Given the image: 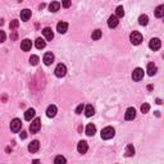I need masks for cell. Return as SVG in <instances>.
<instances>
[{"instance_id":"obj_24","label":"cell","mask_w":164,"mask_h":164,"mask_svg":"<svg viewBox=\"0 0 164 164\" xmlns=\"http://www.w3.org/2000/svg\"><path fill=\"white\" fill-rule=\"evenodd\" d=\"M126 156H132L133 154H135V147H133V145H131V144H128L127 146H126Z\"/></svg>"},{"instance_id":"obj_3","label":"cell","mask_w":164,"mask_h":164,"mask_svg":"<svg viewBox=\"0 0 164 164\" xmlns=\"http://www.w3.org/2000/svg\"><path fill=\"white\" fill-rule=\"evenodd\" d=\"M41 128V119L40 118H35L30 124V131L31 133H37L38 130Z\"/></svg>"},{"instance_id":"obj_2","label":"cell","mask_w":164,"mask_h":164,"mask_svg":"<svg viewBox=\"0 0 164 164\" xmlns=\"http://www.w3.org/2000/svg\"><path fill=\"white\" fill-rule=\"evenodd\" d=\"M130 40L133 45H140L141 41H142V35L140 32H137V31H133L130 36Z\"/></svg>"},{"instance_id":"obj_21","label":"cell","mask_w":164,"mask_h":164,"mask_svg":"<svg viewBox=\"0 0 164 164\" xmlns=\"http://www.w3.org/2000/svg\"><path fill=\"white\" fill-rule=\"evenodd\" d=\"M59 8H60V3H58V1H53V3H50V5H49V10L53 13L58 12Z\"/></svg>"},{"instance_id":"obj_31","label":"cell","mask_w":164,"mask_h":164,"mask_svg":"<svg viewBox=\"0 0 164 164\" xmlns=\"http://www.w3.org/2000/svg\"><path fill=\"white\" fill-rule=\"evenodd\" d=\"M149 110H150V105H149L147 102H144V104L141 105V112H142V113H147Z\"/></svg>"},{"instance_id":"obj_15","label":"cell","mask_w":164,"mask_h":164,"mask_svg":"<svg viewBox=\"0 0 164 164\" xmlns=\"http://www.w3.org/2000/svg\"><path fill=\"white\" fill-rule=\"evenodd\" d=\"M53 62H54V54L53 53H46L45 55H44V63H45L46 65H50Z\"/></svg>"},{"instance_id":"obj_35","label":"cell","mask_w":164,"mask_h":164,"mask_svg":"<svg viewBox=\"0 0 164 164\" xmlns=\"http://www.w3.org/2000/svg\"><path fill=\"white\" fill-rule=\"evenodd\" d=\"M7 36H5V32L4 31H0V42H4Z\"/></svg>"},{"instance_id":"obj_9","label":"cell","mask_w":164,"mask_h":164,"mask_svg":"<svg viewBox=\"0 0 164 164\" xmlns=\"http://www.w3.org/2000/svg\"><path fill=\"white\" fill-rule=\"evenodd\" d=\"M38 149H40V142L37 140H33L32 142L28 145V151L30 153H37Z\"/></svg>"},{"instance_id":"obj_19","label":"cell","mask_w":164,"mask_h":164,"mask_svg":"<svg viewBox=\"0 0 164 164\" xmlns=\"http://www.w3.org/2000/svg\"><path fill=\"white\" fill-rule=\"evenodd\" d=\"M85 114H86V117H91V115L95 114V109H94V106H92L91 104H89V105L85 106Z\"/></svg>"},{"instance_id":"obj_34","label":"cell","mask_w":164,"mask_h":164,"mask_svg":"<svg viewBox=\"0 0 164 164\" xmlns=\"http://www.w3.org/2000/svg\"><path fill=\"white\" fill-rule=\"evenodd\" d=\"M83 109H85V105H83V104H79L78 106L76 108V114H81Z\"/></svg>"},{"instance_id":"obj_27","label":"cell","mask_w":164,"mask_h":164,"mask_svg":"<svg viewBox=\"0 0 164 164\" xmlns=\"http://www.w3.org/2000/svg\"><path fill=\"white\" fill-rule=\"evenodd\" d=\"M91 37H92V40H99V38L101 37V31H100V30H95V31H92Z\"/></svg>"},{"instance_id":"obj_23","label":"cell","mask_w":164,"mask_h":164,"mask_svg":"<svg viewBox=\"0 0 164 164\" xmlns=\"http://www.w3.org/2000/svg\"><path fill=\"white\" fill-rule=\"evenodd\" d=\"M164 15V5H159L155 9V17L156 18H161Z\"/></svg>"},{"instance_id":"obj_33","label":"cell","mask_w":164,"mask_h":164,"mask_svg":"<svg viewBox=\"0 0 164 164\" xmlns=\"http://www.w3.org/2000/svg\"><path fill=\"white\" fill-rule=\"evenodd\" d=\"M18 26H19V22H18L17 19H13L12 22H10V24H9V27L10 28H17Z\"/></svg>"},{"instance_id":"obj_38","label":"cell","mask_w":164,"mask_h":164,"mask_svg":"<svg viewBox=\"0 0 164 164\" xmlns=\"http://www.w3.org/2000/svg\"><path fill=\"white\" fill-rule=\"evenodd\" d=\"M18 1H22V0H18Z\"/></svg>"},{"instance_id":"obj_16","label":"cell","mask_w":164,"mask_h":164,"mask_svg":"<svg viewBox=\"0 0 164 164\" xmlns=\"http://www.w3.org/2000/svg\"><path fill=\"white\" fill-rule=\"evenodd\" d=\"M56 106L55 105H50V106L48 108V110H46V115H48L49 118H53V117H55V114H56Z\"/></svg>"},{"instance_id":"obj_32","label":"cell","mask_w":164,"mask_h":164,"mask_svg":"<svg viewBox=\"0 0 164 164\" xmlns=\"http://www.w3.org/2000/svg\"><path fill=\"white\" fill-rule=\"evenodd\" d=\"M71 4H72L71 0H62V7L63 8H69Z\"/></svg>"},{"instance_id":"obj_12","label":"cell","mask_w":164,"mask_h":164,"mask_svg":"<svg viewBox=\"0 0 164 164\" xmlns=\"http://www.w3.org/2000/svg\"><path fill=\"white\" fill-rule=\"evenodd\" d=\"M118 17L117 15H110L109 19H108V26H109V28H114L118 26Z\"/></svg>"},{"instance_id":"obj_18","label":"cell","mask_w":164,"mask_h":164,"mask_svg":"<svg viewBox=\"0 0 164 164\" xmlns=\"http://www.w3.org/2000/svg\"><path fill=\"white\" fill-rule=\"evenodd\" d=\"M95 132H96V127H95L92 123L87 124V127H86V135L87 136H94Z\"/></svg>"},{"instance_id":"obj_25","label":"cell","mask_w":164,"mask_h":164,"mask_svg":"<svg viewBox=\"0 0 164 164\" xmlns=\"http://www.w3.org/2000/svg\"><path fill=\"white\" fill-rule=\"evenodd\" d=\"M138 23H140L141 26H146L149 23V17L146 14H141L140 18H138Z\"/></svg>"},{"instance_id":"obj_8","label":"cell","mask_w":164,"mask_h":164,"mask_svg":"<svg viewBox=\"0 0 164 164\" xmlns=\"http://www.w3.org/2000/svg\"><path fill=\"white\" fill-rule=\"evenodd\" d=\"M135 117H136V109L135 108H128L124 114L126 120H132V119H135Z\"/></svg>"},{"instance_id":"obj_6","label":"cell","mask_w":164,"mask_h":164,"mask_svg":"<svg viewBox=\"0 0 164 164\" xmlns=\"http://www.w3.org/2000/svg\"><path fill=\"white\" fill-rule=\"evenodd\" d=\"M160 46H161V41L159 40V38H151L150 40V42H149V48L151 49V50H159L160 49Z\"/></svg>"},{"instance_id":"obj_26","label":"cell","mask_w":164,"mask_h":164,"mask_svg":"<svg viewBox=\"0 0 164 164\" xmlns=\"http://www.w3.org/2000/svg\"><path fill=\"white\" fill-rule=\"evenodd\" d=\"M35 45H36V48H37V49H44V48H45V45H46V42L44 41V38L38 37L37 40H36Z\"/></svg>"},{"instance_id":"obj_11","label":"cell","mask_w":164,"mask_h":164,"mask_svg":"<svg viewBox=\"0 0 164 164\" xmlns=\"http://www.w3.org/2000/svg\"><path fill=\"white\" fill-rule=\"evenodd\" d=\"M89 149V145H87L86 141H79L78 145H77V150H78L79 154H85Z\"/></svg>"},{"instance_id":"obj_30","label":"cell","mask_w":164,"mask_h":164,"mask_svg":"<svg viewBox=\"0 0 164 164\" xmlns=\"http://www.w3.org/2000/svg\"><path fill=\"white\" fill-rule=\"evenodd\" d=\"M30 63L32 64V65H37V63H38V56H37V55H31Z\"/></svg>"},{"instance_id":"obj_20","label":"cell","mask_w":164,"mask_h":164,"mask_svg":"<svg viewBox=\"0 0 164 164\" xmlns=\"http://www.w3.org/2000/svg\"><path fill=\"white\" fill-rule=\"evenodd\" d=\"M35 114H36L35 109H33V108H31V109H28L27 112L24 113V119L26 120H31L33 117H35Z\"/></svg>"},{"instance_id":"obj_7","label":"cell","mask_w":164,"mask_h":164,"mask_svg":"<svg viewBox=\"0 0 164 164\" xmlns=\"http://www.w3.org/2000/svg\"><path fill=\"white\" fill-rule=\"evenodd\" d=\"M132 78H133V81H141V79L144 78V69L136 68L135 71L132 72Z\"/></svg>"},{"instance_id":"obj_36","label":"cell","mask_w":164,"mask_h":164,"mask_svg":"<svg viewBox=\"0 0 164 164\" xmlns=\"http://www.w3.org/2000/svg\"><path fill=\"white\" fill-rule=\"evenodd\" d=\"M26 137H27V133H26V132L20 133V138H26Z\"/></svg>"},{"instance_id":"obj_17","label":"cell","mask_w":164,"mask_h":164,"mask_svg":"<svg viewBox=\"0 0 164 164\" xmlns=\"http://www.w3.org/2000/svg\"><path fill=\"white\" fill-rule=\"evenodd\" d=\"M31 18V10L30 9H23L22 12H20V19L22 20H28Z\"/></svg>"},{"instance_id":"obj_37","label":"cell","mask_w":164,"mask_h":164,"mask_svg":"<svg viewBox=\"0 0 164 164\" xmlns=\"http://www.w3.org/2000/svg\"><path fill=\"white\" fill-rule=\"evenodd\" d=\"M15 38H17V33L13 32V35H12V40H15Z\"/></svg>"},{"instance_id":"obj_14","label":"cell","mask_w":164,"mask_h":164,"mask_svg":"<svg viewBox=\"0 0 164 164\" xmlns=\"http://www.w3.org/2000/svg\"><path fill=\"white\" fill-rule=\"evenodd\" d=\"M42 33H44V37H45L48 41H51L54 38V33H53V31H51V28H49V27L44 28Z\"/></svg>"},{"instance_id":"obj_1","label":"cell","mask_w":164,"mask_h":164,"mask_svg":"<svg viewBox=\"0 0 164 164\" xmlns=\"http://www.w3.org/2000/svg\"><path fill=\"white\" fill-rule=\"evenodd\" d=\"M115 131L113 127H105L104 130L101 131V138L102 140H110L112 137H114Z\"/></svg>"},{"instance_id":"obj_10","label":"cell","mask_w":164,"mask_h":164,"mask_svg":"<svg viewBox=\"0 0 164 164\" xmlns=\"http://www.w3.org/2000/svg\"><path fill=\"white\" fill-rule=\"evenodd\" d=\"M31 48H32V42H31V40H28V38H24V40L20 42V49H22L23 51H30Z\"/></svg>"},{"instance_id":"obj_4","label":"cell","mask_w":164,"mask_h":164,"mask_svg":"<svg viewBox=\"0 0 164 164\" xmlns=\"http://www.w3.org/2000/svg\"><path fill=\"white\" fill-rule=\"evenodd\" d=\"M20 128H22V122H20V119H18V118H14V119L10 122V131L14 133L19 132Z\"/></svg>"},{"instance_id":"obj_28","label":"cell","mask_w":164,"mask_h":164,"mask_svg":"<svg viewBox=\"0 0 164 164\" xmlns=\"http://www.w3.org/2000/svg\"><path fill=\"white\" fill-rule=\"evenodd\" d=\"M115 15H117L118 18H120V17H123L124 15V9H123V7H118L117 8V10H115Z\"/></svg>"},{"instance_id":"obj_13","label":"cell","mask_w":164,"mask_h":164,"mask_svg":"<svg viewBox=\"0 0 164 164\" xmlns=\"http://www.w3.org/2000/svg\"><path fill=\"white\" fill-rule=\"evenodd\" d=\"M67 30H68V23L67 22H59L58 24H56V31H58L59 33H65Z\"/></svg>"},{"instance_id":"obj_5","label":"cell","mask_w":164,"mask_h":164,"mask_svg":"<svg viewBox=\"0 0 164 164\" xmlns=\"http://www.w3.org/2000/svg\"><path fill=\"white\" fill-rule=\"evenodd\" d=\"M55 76L56 77H64L67 74V67L64 65V64H58V65H56V68H55Z\"/></svg>"},{"instance_id":"obj_29","label":"cell","mask_w":164,"mask_h":164,"mask_svg":"<svg viewBox=\"0 0 164 164\" xmlns=\"http://www.w3.org/2000/svg\"><path fill=\"white\" fill-rule=\"evenodd\" d=\"M65 161H67V159L64 158V156H62V155L56 156V158L54 159V163L55 164H62V163H65Z\"/></svg>"},{"instance_id":"obj_22","label":"cell","mask_w":164,"mask_h":164,"mask_svg":"<svg viewBox=\"0 0 164 164\" xmlns=\"http://www.w3.org/2000/svg\"><path fill=\"white\" fill-rule=\"evenodd\" d=\"M156 73V65L154 63H149L147 64V74L149 76H154Z\"/></svg>"}]
</instances>
